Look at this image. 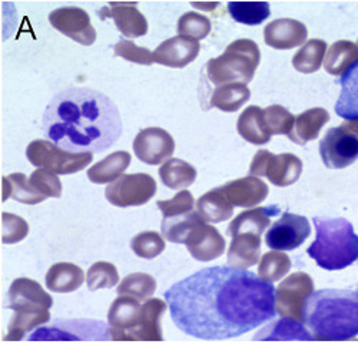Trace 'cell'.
Listing matches in <instances>:
<instances>
[{"label":"cell","instance_id":"cell-2","mask_svg":"<svg viewBox=\"0 0 358 344\" xmlns=\"http://www.w3.org/2000/svg\"><path fill=\"white\" fill-rule=\"evenodd\" d=\"M42 131L66 151L99 154L121 136L122 118L116 103L103 92L68 88L57 92L46 106Z\"/></svg>","mask_w":358,"mask_h":344},{"label":"cell","instance_id":"cell-50","mask_svg":"<svg viewBox=\"0 0 358 344\" xmlns=\"http://www.w3.org/2000/svg\"><path fill=\"white\" fill-rule=\"evenodd\" d=\"M357 294H358V287H357Z\"/></svg>","mask_w":358,"mask_h":344},{"label":"cell","instance_id":"cell-8","mask_svg":"<svg viewBox=\"0 0 358 344\" xmlns=\"http://www.w3.org/2000/svg\"><path fill=\"white\" fill-rule=\"evenodd\" d=\"M29 340L32 341H101L110 340L109 324L101 320H55L49 326L36 329Z\"/></svg>","mask_w":358,"mask_h":344},{"label":"cell","instance_id":"cell-4","mask_svg":"<svg viewBox=\"0 0 358 344\" xmlns=\"http://www.w3.org/2000/svg\"><path fill=\"white\" fill-rule=\"evenodd\" d=\"M166 303L161 299L139 300L119 296L109 307L108 324L110 340L116 341H162L161 317Z\"/></svg>","mask_w":358,"mask_h":344},{"label":"cell","instance_id":"cell-22","mask_svg":"<svg viewBox=\"0 0 358 344\" xmlns=\"http://www.w3.org/2000/svg\"><path fill=\"white\" fill-rule=\"evenodd\" d=\"M281 213L278 206H268V207H255L247 210L241 214H238L227 228V234L232 238L251 233L255 236H262L265 229L270 227L271 218L277 217Z\"/></svg>","mask_w":358,"mask_h":344},{"label":"cell","instance_id":"cell-12","mask_svg":"<svg viewBox=\"0 0 358 344\" xmlns=\"http://www.w3.org/2000/svg\"><path fill=\"white\" fill-rule=\"evenodd\" d=\"M320 155L330 169H343L358 159V135L343 124L328 129L320 142Z\"/></svg>","mask_w":358,"mask_h":344},{"label":"cell","instance_id":"cell-24","mask_svg":"<svg viewBox=\"0 0 358 344\" xmlns=\"http://www.w3.org/2000/svg\"><path fill=\"white\" fill-rule=\"evenodd\" d=\"M330 121V113L324 108H311L295 118L294 128L288 138L298 143L306 145L307 142L318 138L322 127Z\"/></svg>","mask_w":358,"mask_h":344},{"label":"cell","instance_id":"cell-39","mask_svg":"<svg viewBox=\"0 0 358 344\" xmlns=\"http://www.w3.org/2000/svg\"><path fill=\"white\" fill-rule=\"evenodd\" d=\"M228 10L231 17L247 26H257L271 15L270 3L266 2H229Z\"/></svg>","mask_w":358,"mask_h":344},{"label":"cell","instance_id":"cell-9","mask_svg":"<svg viewBox=\"0 0 358 344\" xmlns=\"http://www.w3.org/2000/svg\"><path fill=\"white\" fill-rule=\"evenodd\" d=\"M314 294V281L304 271L289 274L275 290V310L282 319L304 323L306 304Z\"/></svg>","mask_w":358,"mask_h":344},{"label":"cell","instance_id":"cell-45","mask_svg":"<svg viewBox=\"0 0 358 344\" xmlns=\"http://www.w3.org/2000/svg\"><path fill=\"white\" fill-rule=\"evenodd\" d=\"M29 182L45 198H59L62 195L61 180L48 169L38 168L34 171L31 177H29Z\"/></svg>","mask_w":358,"mask_h":344},{"label":"cell","instance_id":"cell-37","mask_svg":"<svg viewBox=\"0 0 358 344\" xmlns=\"http://www.w3.org/2000/svg\"><path fill=\"white\" fill-rule=\"evenodd\" d=\"M119 296H128L139 301H146L157 292V280L146 273L127 275L116 289Z\"/></svg>","mask_w":358,"mask_h":344},{"label":"cell","instance_id":"cell-27","mask_svg":"<svg viewBox=\"0 0 358 344\" xmlns=\"http://www.w3.org/2000/svg\"><path fill=\"white\" fill-rule=\"evenodd\" d=\"M236 131L247 142L254 145H264L270 142L271 134L266 129L264 120V109L259 106H248L236 121Z\"/></svg>","mask_w":358,"mask_h":344},{"label":"cell","instance_id":"cell-34","mask_svg":"<svg viewBox=\"0 0 358 344\" xmlns=\"http://www.w3.org/2000/svg\"><path fill=\"white\" fill-rule=\"evenodd\" d=\"M251 98V92L247 85L227 83L213 92L210 108H218L224 112H235ZM208 108V109H210Z\"/></svg>","mask_w":358,"mask_h":344},{"label":"cell","instance_id":"cell-17","mask_svg":"<svg viewBox=\"0 0 358 344\" xmlns=\"http://www.w3.org/2000/svg\"><path fill=\"white\" fill-rule=\"evenodd\" d=\"M185 245L198 261H213L225 251V240L218 229L201 220L189 233Z\"/></svg>","mask_w":358,"mask_h":344},{"label":"cell","instance_id":"cell-38","mask_svg":"<svg viewBox=\"0 0 358 344\" xmlns=\"http://www.w3.org/2000/svg\"><path fill=\"white\" fill-rule=\"evenodd\" d=\"M202 220V217L198 214V211H192L189 214L164 218L161 229L162 236L171 243L175 244H185L192 228Z\"/></svg>","mask_w":358,"mask_h":344},{"label":"cell","instance_id":"cell-29","mask_svg":"<svg viewBox=\"0 0 358 344\" xmlns=\"http://www.w3.org/2000/svg\"><path fill=\"white\" fill-rule=\"evenodd\" d=\"M358 62V46L351 41H337L327 50L324 69L334 76H343Z\"/></svg>","mask_w":358,"mask_h":344},{"label":"cell","instance_id":"cell-44","mask_svg":"<svg viewBox=\"0 0 358 344\" xmlns=\"http://www.w3.org/2000/svg\"><path fill=\"white\" fill-rule=\"evenodd\" d=\"M132 251L145 260H151L161 255L165 250V240L157 231H143L135 236L131 241Z\"/></svg>","mask_w":358,"mask_h":344},{"label":"cell","instance_id":"cell-51","mask_svg":"<svg viewBox=\"0 0 358 344\" xmlns=\"http://www.w3.org/2000/svg\"><path fill=\"white\" fill-rule=\"evenodd\" d=\"M357 46H358V42H357Z\"/></svg>","mask_w":358,"mask_h":344},{"label":"cell","instance_id":"cell-42","mask_svg":"<svg viewBox=\"0 0 358 344\" xmlns=\"http://www.w3.org/2000/svg\"><path fill=\"white\" fill-rule=\"evenodd\" d=\"M211 32V20L196 12H188L178 19V35L194 41L205 39Z\"/></svg>","mask_w":358,"mask_h":344},{"label":"cell","instance_id":"cell-23","mask_svg":"<svg viewBox=\"0 0 358 344\" xmlns=\"http://www.w3.org/2000/svg\"><path fill=\"white\" fill-rule=\"evenodd\" d=\"M261 260V237L245 233L232 238L228 248V266L240 270H247Z\"/></svg>","mask_w":358,"mask_h":344},{"label":"cell","instance_id":"cell-6","mask_svg":"<svg viewBox=\"0 0 358 344\" xmlns=\"http://www.w3.org/2000/svg\"><path fill=\"white\" fill-rule=\"evenodd\" d=\"M261 61L258 45L251 39H236L225 52L206 64V76L214 85L227 83L247 85L254 79Z\"/></svg>","mask_w":358,"mask_h":344},{"label":"cell","instance_id":"cell-43","mask_svg":"<svg viewBox=\"0 0 358 344\" xmlns=\"http://www.w3.org/2000/svg\"><path fill=\"white\" fill-rule=\"evenodd\" d=\"M264 120L266 129L270 131L271 135H289L294 124L295 117L281 105H271L264 109Z\"/></svg>","mask_w":358,"mask_h":344},{"label":"cell","instance_id":"cell-41","mask_svg":"<svg viewBox=\"0 0 358 344\" xmlns=\"http://www.w3.org/2000/svg\"><path fill=\"white\" fill-rule=\"evenodd\" d=\"M119 281L117 268L108 261H98L92 264L86 274V284L91 292L99 289H112Z\"/></svg>","mask_w":358,"mask_h":344},{"label":"cell","instance_id":"cell-1","mask_svg":"<svg viewBox=\"0 0 358 344\" xmlns=\"http://www.w3.org/2000/svg\"><path fill=\"white\" fill-rule=\"evenodd\" d=\"M164 299L175 326L201 340L244 336L275 317V289L248 270L218 266L173 284Z\"/></svg>","mask_w":358,"mask_h":344},{"label":"cell","instance_id":"cell-40","mask_svg":"<svg viewBox=\"0 0 358 344\" xmlns=\"http://www.w3.org/2000/svg\"><path fill=\"white\" fill-rule=\"evenodd\" d=\"M292 267L291 258L285 252H265L258 263V275L266 282H275L289 273Z\"/></svg>","mask_w":358,"mask_h":344},{"label":"cell","instance_id":"cell-5","mask_svg":"<svg viewBox=\"0 0 358 344\" xmlns=\"http://www.w3.org/2000/svg\"><path fill=\"white\" fill-rule=\"evenodd\" d=\"M315 241L307 254L318 267L328 271L344 270L358 261V236L345 218H313Z\"/></svg>","mask_w":358,"mask_h":344},{"label":"cell","instance_id":"cell-46","mask_svg":"<svg viewBox=\"0 0 358 344\" xmlns=\"http://www.w3.org/2000/svg\"><path fill=\"white\" fill-rule=\"evenodd\" d=\"M194 206H195L194 196L187 189H182L181 192H178L171 199L158 201V203H157V207L161 210L164 218L189 214V213L194 211Z\"/></svg>","mask_w":358,"mask_h":344},{"label":"cell","instance_id":"cell-20","mask_svg":"<svg viewBox=\"0 0 358 344\" xmlns=\"http://www.w3.org/2000/svg\"><path fill=\"white\" fill-rule=\"evenodd\" d=\"M307 26L295 19H277L264 29V41L268 46L278 50L294 49L307 41Z\"/></svg>","mask_w":358,"mask_h":344},{"label":"cell","instance_id":"cell-21","mask_svg":"<svg viewBox=\"0 0 358 344\" xmlns=\"http://www.w3.org/2000/svg\"><path fill=\"white\" fill-rule=\"evenodd\" d=\"M101 19H113L117 31L127 38H141L148 34V20L135 3H109L98 12Z\"/></svg>","mask_w":358,"mask_h":344},{"label":"cell","instance_id":"cell-7","mask_svg":"<svg viewBox=\"0 0 358 344\" xmlns=\"http://www.w3.org/2000/svg\"><path fill=\"white\" fill-rule=\"evenodd\" d=\"M26 158L32 165L48 169L56 175H69L86 168L94 155L89 152H71L48 139H36L26 148Z\"/></svg>","mask_w":358,"mask_h":344},{"label":"cell","instance_id":"cell-15","mask_svg":"<svg viewBox=\"0 0 358 344\" xmlns=\"http://www.w3.org/2000/svg\"><path fill=\"white\" fill-rule=\"evenodd\" d=\"M175 151V141L162 128L151 127L138 132L134 139V152L139 161L148 165H159L171 159Z\"/></svg>","mask_w":358,"mask_h":344},{"label":"cell","instance_id":"cell-14","mask_svg":"<svg viewBox=\"0 0 358 344\" xmlns=\"http://www.w3.org/2000/svg\"><path fill=\"white\" fill-rule=\"evenodd\" d=\"M49 23L56 31L83 46H91L96 41V31L91 17L80 8H59L49 15Z\"/></svg>","mask_w":358,"mask_h":344},{"label":"cell","instance_id":"cell-18","mask_svg":"<svg viewBox=\"0 0 358 344\" xmlns=\"http://www.w3.org/2000/svg\"><path fill=\"white\" fill-rule=\"evenodd\" d=\"M232 207L255 208L268 196V185L258 177L248 175L240 180L227 182L217 188Z\"/></svg>","mask_w":358,"mask_h":344},{"label":"cell","instance_id":"cell-32","mask_svg":"<svg viewBox=\"0 0 358 344\" xmlns=\"http://www.w3.org/2000/svg\"><path fill=\"white\" fill-rule=\"evenodd\" d=\"M159 177L165 187L182 189L195 182L196 169L184 159L171 158L159 168Z\"/></svg>","mask_w":358,"mask_h":344},{"label":"cell","instance_id":"cell-35","mask_svg":"<svg viewBox=\"0 0 358 344\" xmlns=\"http://www.w3.org/2000/svg\"><path fill=\"white\" fill-rule=\"evenodd\" d=\"M49 320H50L49 310L13 313V317L9 322L8 334L5 336V340H12V341L23 340L26 333H31L32 330L39 329V326L46 324Z\"/></svg>","mask_w":358,"mask_h":344},{"label":"cell","instance_id":"cell-13","mask_svg":"<svg viewBox=\"0 0 358 344\" xmlns=\"http://www.w3.org/2000/svg\"><path fill=\"white\" fill-rule=\"evenodd\" d=\"M311 234V227L306 217L284 213L265 234V244L274 251H292L303 245Z\"/></svg>","mask_w":358,"mask_h":344},{"label":"cell","instance_id":"cell-49","mask_svg":"<svg viewBox=\"0 0 358 344\" xmlns=\"http://www.w3.org/2000/svg\"><path fill=\"white\" fill-rule=\"evenodd\" d=\"M343 125L347 127L350 131H352L354 134L358 135V121H345Z\"/></svg>","mask_w":358,"mask_h":344},{"label":"cell","instance_id":"cell-19","mask_svg":"<svg viewBox=\"0 0 358 344\" xmlns=\"http://www.w3.org/2000/svg\"><path fill=\"white\" fill-rule=\"evenodd\" d=\"M201 45L185 36H175L164 41L154 52V62L168 68H185L196 59Z\"/></svg>","mask_w":358,"mask_h":344},{"label":"cell","instance_id":"cell-33","mask_svg":"<svg viewBox=\"0 0 358 344\" xmlns=\"http://www.w3.org/2000/svg\"><path fill=\"white\" fill-rule=\"evenodd\" d=\"M196 211L206 222H224L229 220L234 214V207L228 203V199L215 188L203 194L196 203Z\"/></svg>","mask_w":358,"mask_h":344},{"label":"cell","instance_id":"cell-28","mask_svg":"<svg viewBox=\"0 0 358 344\" xmlns=\"http://www.w3.org/2000/svg\"><path fill=\"white\" fill-rule=\"evenodd\" d=\"M341 94L336 103V113L345 121H358V62L340 79Z\"/></svg>","mask_w":358,"mask_h":344},{"label":"cell","instance_id":"cell-25","mask_svg":"<svg viewBox=\"0 0 358 344\" xmlns=\"http://www.w3.org/2000/svg\"><path fill=\"white\" fill-rule=\"evenodd\" d=\"M83 281V270L72 263H56L46 273V287L55 293L76 292Z\"/></svg>","mask_w":358,"mask_h":344},{"label":"cell","instance_id":"cell-16","mask_svg":"<svg viewBox=\"0 0 358 344\" xmlns=\"http://www.w3.org/2000/svg\"><path fill=\"white\" fill-rule=\"evenodd\" d=\"M9 307L17 311H45L53 306V300L42 285L31 278H16L9 287Z\"/></svg>","mask_w":358,"mask_h":344},{"label":"cell","instance_id":"cell-10","mask_svg":"<svg viewBox=\"0 0 358 344\" xmlns=\"http://www.w3.org/2000/svg\"><path fill=\"white\" fill-rule=\"evenodd\" d=\"M303 172V161L294 154L285 152L274 155L266 150H259L251 162L250 175L266 177L275 187H288L298 181Z\"/></svg>","mask_w":358,"mask_h":344},{"label":"cell","instance_id":"cell-11","mask_svg":"<svg viewBox=\"0 0 358 344\" xmlns=\"http://www.w3.org/2000/svg\"><path fill=\"white\" fill-rule=\"evenodd\" d=\"M157 192L155 180L138 172V174H127L109 184L105 189V196L109 203L119 208L139 207L146 204Z\"/></svg>","mask_w":358,"mask_h":344},{"label":"cell","instance_id":"cell-36","mask_svg":"<svg viewBox=\"0 0 358 344\" xmlns=\"http://www.w3.org/2000/svg\"><path fill=\"white\" fill-rule=\"evenodd\" d=\"M327 43L321 39L308 41L292 57V66L301 73H314L317 72L324 59L327 52Z\"/></svg>","mask_w":358,"mask_h":344},{"label":"cell","instance_id":"cell-3","mask_svg":"<svg viewBox=\"0 0 358 344\" xmlns=\"http://www.w3.org/2000/svg\"><path fill=\"white\" fill-rule=\"evenodd\" d=\"M314 340L345 341L358 337V294L320 290L306 304V322Z\"/></svg>","mask_w":358,"mask_h":344},{"label":"cell","instance_id":"cell-26","mask_svg":"<svg viewBox=\"0 0 358 344\" xmlns=\"http://www.w3.org/2000/svg\"><path fill=\"white\" fill-rule=\"evenodd\" d=\"M131 164V155L127 151H117L96 162L87 171V178L94 184H112L121 178Z\"/></svg>","mask_w":358,"mask_h":344},{"label":"cell","instance_id":"cell-47","mask_svg":"<svg viewBox=\"0 0 358 344\" xmlns=\"http://www.w3.org/2000/svg\"><path fill=\"white\" fill-rule=\"evenodd\" d=\"M29 233V224L19 215L3 213L2 214V241L3 244H16L26 238Z\"/></svg>","mask_w":358,"mask_h":344},{"label":"cell","instance_id":"cell-48","mask_svg":"<svg viewBox=\"0 0 358 344\" xmlns=\"http://www.w3.org/2000/svg\"><path fill=\"white\" fill-rule=\"evenodd\" d=\"M113 53L124 59L138 64V65H152L154 56L152 52H149L146 48L138 46L129 41H119L113 46Z\"/></svg>","mask_w":358,"mask_h":344},{"label":"cell","instance_id":"cell-31","mask_svg":"<svg viewBox=\"0 0 358 344\" xmlns=\"http://www.w3.org/2000/svg\"><path fill=\"white\" fill-rule=\"evenodd\" d=\"M254 340H265V341H275V340H314L313 334L308 329H306L304 323L289 320V319H281L275 323L268 324L262 330H259Z\"/></svg>","mask_w":358,"mask_h":344},{"label":"cell","instance_id":"cell-30","mask_svg":"<svg viewBox=\"0 0 358 344\" xmlns=\"http://www.w3.org/2000/svg\"><path fill=\"white\" fill-rule=\"evenodd\" d=\"M9 198L26 206H36L46 199L32 187L29 182V177H26L23 172H15V174L2 178V201Z\"/></svg>","mask_w":358,"mask_h":344}]
</instances>
